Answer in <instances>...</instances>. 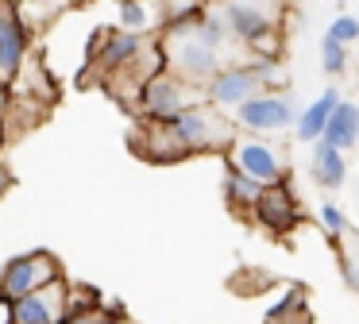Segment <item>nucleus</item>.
<instances>
[{"mask_svg":"<svg viewBox=\"0 0 359 324\" xmlns=\"http://www.w3.org/2000/svg\"><path fill=\"white\" fill-rule=\"evenodd\" d=\"M236 139V123L232 116H224L220 108H212L209 100L205 104H194L186 108L182 116L166 123H155V120H143L140 131L132 135V151L143 154L147 162H178L186 154H197V151H228Z\"/></svg>","mask_w":359,"mask_h":324,"instance_id":"f257e3e1","label":"nucleus"},{"mask_svg":"<svg viewBox=\"0 0 359 324\" xmlns=\"http://www.w3.org/2000/svg\"><path fill=\"white\" fill-rule=\"evenodd\" d=\"M266 89H286V69L278 58H259L243 62V66H220V74L205 85V100L220 112H236L240 104H248L251 97Z\"/></svg>","mask_w":359,"mask_h":324,"instance_id":"f03ea898","label":"nucleus"},{"mask_svg":"<svg viewBox=\"0 0 359 324\" xmlns=\"http://www.w3.org/2000/svg\"><path fill=\"white\" fill-rule=\"evenodd\" d=\"M194 27V23H189ZM189 27H163V62H166V74H174L178 81H186L189 89L194 85H209L212 77L220 74V58L217 50H209L205 43H197L189 35Z\"/></svg>","mask_w":359,"mask_h":324,"instance_id":"7ed1b4c3","label":"nucleus"},{"mask_svg":"<svg viewBox=\"0 0 359 324\" xmlns=\"http://www.w3.org/2000/svg\"><path fill=\"white\" fill-rule=\"evenodd\" d=\"M58 278H66L62 262H58L55 251H24L16 255V259L4 262V270H0V305L8 309L12 301L27 297V293L43 290V285L58 282Z\"/></svg>","mask_w":359,"mask_h":324,"instance_id":"20e7f679","label":"nucleus"},{"mask_svg":"<svg viewBox=\"0 0 359 324\" xmlns=\"http://www.w3.org/2000/svg\"><path fill=\"white\" fill-rule=\"evenodd\" d=\"M143 46H147V39L135 35V31H124V27H101V31H93L81 85H93V77H97V85H101L104 77H112L116 69H124L128 62L143 50Z\"/></svg>","mask_w":359,"mask_h":324,"instance_id":"39448f33","label":"nucleus"},{"mask_svg":"<svg viewBox=\"0 0 359 324\" xmlns=\"http://www.w3.org/2000/svg\"><path fill=\"white\" fill-rule=\"evenodd\" d=\"M228 166L240 170L243 177H251V182H259L266 189V185H282L286 182V154H282V147H274L271 139H259V135H236L232 147H228Z\"/></svg>","mask_w":359,"mask_h":324,"instance_id":"423d86ee","label":"nucleus"},{"mask_svg":"<svg viewBox=\"0 0 359 324\" xmlns=\"http://www.w3.org/2000/svg\"><path fill=\"white\" fill-rule=\"evenodd\" d=\"M220 20H224L228 35H236L243 46H255L266 58L278 54V27H274L271 12L259 0H224L220 4Z\"/></svg>","mask_w":359,"mask_h":324,"instance_id":"0eeeda50","label":"nucleus"},{"mask_svg":"<svg viewBox=\"0 0 359 324\" xmlns=\"http://www.w3.org/2000/svg\"><path fill=\"white\" fill-rule=\"evenodd\" d=\"M294 120H297V108H294V97L286 89H266L232 112V123H240L248 135H259V139L294 128Z\"/></svg>","mask_w":359,"mask_h":324,"instance_id":"6e6552de","label":"nucleus"},{"mask_svg":"<svg viewBox=\"0 0 359 324\" xmlns=\"http://www.w3.org/2000/svg\"><path fill=\"white\" fill-rule=\"evenodd\" d=\"M194 89H189L186 81H178L174 74H155L147 85L140 89V100H135V108H140L143 120H155V123H166L174 120V116H182L186 108H194Z\"/></svg>","mask_w":359,"mask_h":324,"instance_id":"1a4fd4ad","label":"nucleus"},{"mask_svg":"<svg viewBox=\"0 0 359 324\" xmlns=\"http://www.w3.org/2000/svg\"><path fill=\"white\" fill-rule=\"evenodd\" d=\"M66 309H70V282L58 278V282H50V285H43V290L27 293V297L12 301L4 324H62Z\"/></svg>","mask_w":359,"mask_h":324,"instance_id":"9d476101","label":"nucleus"},{"mask_svg":"<svg viewBox=\"0 0 359 324\" xmlns=\"http://www.w3.org/2000/svg\"><path fill=\"white\" fill-rule=\"evenodd\" d=\"M27 58V23L16 0H0V89H12Z\"/></svg>","mask_w":359,"mask_h":324,"instance_id":"9b49d317","label":"nucleus"},{"mask_svg":"<svg viewBox=\"0 0 359 324\" xmlns=\"http://www.w3.org/2000/svg\"><path fill=\"white\" fill-rule=\"evenodd\" d=\"M251 216H255L266 231H274V236H286L290 228L302 224V208L294 205V197H290L286 185H266L263 197L255 201V208H251Z\"/></svg>","mask_w":359,"mask_h":324,"instance_id":"f8f14e48","label":"nucleus"},{"mask_svg":"<svg viewBox=\"0 0 359 324\" xmlns=\"http://www.w3.org/2000/svg\"><path fill=\"white\" fill-rule=\"evenodd\" d=\"M340 100H344V93L336 89V85H328V89L313 100V104H305L302 116H297V143H317V139L325 135L328 116L340 108Z\"/></svg>","mask_w":359,"mask_h":324,"instance_id":"ddd939ff","label":"nucleus"},{"mask_svg":"<svg viewBox=\"0 0 359 324\" xmlns=\"http://www.w3.org/2000/svg\"><path fill=\"white\" fill-rule=\"evenodd\" d=\"M309 174L320 189H340L344 177H348V162H344V154L336 151V147H328L325 139H317V143H313V158H309Z\"/></svg>","mask_w":359,"mask_h":324,"instance_id":"4468645a","label":"nucleus"},{"mask_svg":"<svg viewBox=\"0 0 359 324\" xmlns=\"http://www.w3.org/2000/svg\"><path fill=\"white\" fill-rule=\"evenodd\" d=\"M325 139L328 147H336V151H351V147H359V104H351V100H340V108H336L332 116H328L325 123Z\"/></svg>","mask_w":359,"mask_h":324,"instance_id":"2eb2a0df","label":"nucleus"},{"mask_svg":"<svg viewBox=\"0 0 359 324\" xmlns=\"http://www.w3.org/2000/svg\"><path fill=\"white\" fill-rule=\"evenodd\" d=\"M104 316V301L93 285H74L70 282V309H66L62 324H101Z\"/></svg>","mask_w":359,"mask_h":324,"instance_id":"dca6fc26","label":"nucleus"},{"mask_svg":"<svg viewBox=\"0 0 359 324\" xmlns=\"http://www.w3.org/2000/svg\"><path fill=\"white\" fill-rule=\"evenodd\" d=\"M259 197H263V185L228 166V174H224V201H228V208H232V212H251Z\"/></svg>","mask_w":359,"mask_h":324,"instance_id":"f3484780","label":"nucleus"},{"mask_svg":"<svg viewBox=\"0 0 359 324\" xmlns=\"http://www.w3.org/2000/svg\"><path fill=\"white\" fill-rule=\"evenodd\" d=\"M266 324H309V316H305V293L302 290H290L278 305H271Z\"/></svg>","mask_w":359,"mask_h":324,"instance_id":"a211bd4d","label":"nucleus"},{"mask_svg":"<svg viewBox=\"0 0 359 324\" xmlns=\"http://www.w3.org/2000/svg\"><path fill=\"white\" fill-rule=\"evenodd\" d=\"M151 23V8L147 0H120V27L143 35V27Z\"/></svg>","mask_w":359,"mask_h":324,"instance_id":"6ab92c4d","label":"nucleus"},{"mask_svg":"<svg viewBox=\"0 0 359 324\" xmlns=\"http://www.w3.org/2000/svg\"><path fill=\"white\" fill-rule=\"evenodd\" d=\"M320 66H325L328 77H340L348 69V46H340L336 39L320 35Z\"/></svg>","mask_w":359,"mask_h":324,"instance_id":"aec40b11","label":"nucleus"},{"mask_svg":"<svg viewBox=\"0 0 359 324\" xmlns=\"http://www.w3.org/2000/svg\"><path fill=\"white\" fill-rule=\"evenodd\" d=\"M317 220H320V228H325L328 239H340V236H348V231H351L348 216H344L340 208L332 205V201H325V205L317 208Z\"/></svg>","mask_w":359,"mask_h":324,"instance_id":"412c9836","label":"nucleus"},{"mask_svg":"<svg viewBox=\"0 0 359 324\" xmlns=\"http://www.w3.org/2000/svg\"><path fill=\"white\" fill-rule=\"evenodd\" d=\"M328 39H336L340 46H351V43H359V15H348V12H340L332 23H328V31H325Z\"/></svg>","mask_w":359,"mask_h":324,"instance_id":"4be33fe9","label":"nucleus"},{"mask_svg":"<svg viewBox=\"0 0 359 324\" xmlns=\"http://www.w3.org/2000/svg\"><path fill=\"white\" fill-rule=\"evenodd\" d=\"M340 274H344V285L359 293V262H355V255H348V251L340 255Z\"/></svg>","mask_w":359,"mask_h":324,"instance_id":"5701e85b","label":"nucleus"},{"mask_svg":"<svg viewBox=\"0 0 359 324\" xmlns=\"http://www.w3.org/2000/svg\"><path fill=\"white\" fill-rule=\"evenodd\" d=\"M12 185H16V174H12V166H8V162L0 158V197H4V193H8Z\"/></svg>","mask_w":359,"mask_h":324,"instance_id":"b1692460","label":"nucleus"},{"mask_svg":"<svg viewBox=\"0 0 359 324\" xmlns=\"http://www.w3.org/2000/svg\"><path fill=\"white\" fill-rule=\"evenodd\" d=\"M101 324H135V320H132V316L124 313V309H104Z\"/></svg>","mask_w":359,"mask_h":324,"instance_id":"393cba45","label":"nucleus"},{"mask_svg":"<svg viewBox=\"0 0 359 324\" xmlns=\"http://www.w3.org/2000/svg\"><path fill=\"white\" fill-rule=\"evenodd\" d=\"M4 100H8V89H0V108H4Z\"/></svg>","mask_w":359,"mask_h":324,"instance_id":"a878e982","label":"nucleus"},{"mask_svg":"<svg viewBox=\"0 0 359 324\" xmlns=\"http://www.w3.org/2000/svg\"><path fill=\"white\" fill-rule=\"evenodd\" d=\"M0 147H4V139H0Z\"/></svg>","mask_w":359,"mask_h":324,"instance_id":"bb28decb","label":"nucleus"}]
</instances>
